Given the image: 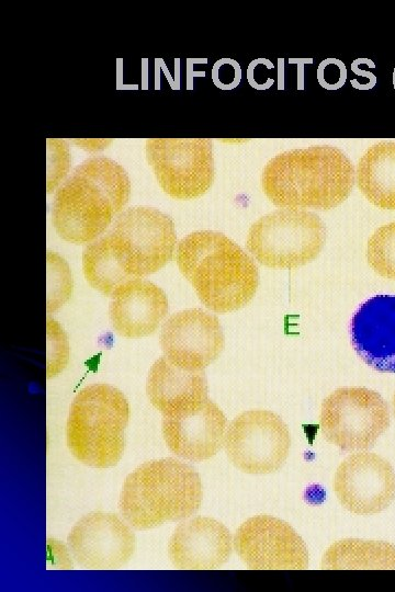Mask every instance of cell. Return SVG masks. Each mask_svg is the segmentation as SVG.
<instances>
[{
	"label": "cell",
	"mask_w": 395,
	"mask_h": 592,
	"mask_svg": "<svg viewBox=\"0 0 395 592\" xmlns=\"http://www.w3.org/2000/svg\"><path fill=\"white\" fill-rule=\"evenodd\" d=\"M354 183V168L342 150L315 145L281 152L268 161L261 186L281 208L331 209L345 202Z\"/></svg>",
	"instance_id": "1"
},
{
	"label": "cell",
	"mask_w": 395,
	"mask_h": 592,
	"mask_svg": "<svg viewBox=\"0 0 395 592\" xmlns=\"http://www.w3.org/2000/svg\"><path fill=\"white\" fill-rule=\"evenodd\" d=\"M129 194L131 182L121 164L106 157L88 158L55 194L54 228L70 243H91L121 214Z\"/></svg>",
	"instance_id": "2"
},
{
	"label": "cell",
	"mask_w": 395,
	"mask_h": 592,
	"mask_svg": "<svg viewBox=\"0 0 395 592\" xmlns=\"http://www.w3.org/2000/svg\"><path fill=\"white\" fill-rule=\"evenodd\" d=\"M176 261L202 304L218 314L246 306L259 286L255 261L222 232H191L178 243Z\"/></svg>",
	"instance_id": "3"
},
{
	"label": "cell",
	"mask_w": 395,
	"mask_h": 592,
	"mask_svg": "<svg viewBox=\"0 0 395 592\" xmlns=\"http://www.w3.org/2000/svg\"><path fill=\"white\" fill-rule=\"evenodd\" d=\"M203 499L202 480L190 465L168 457L146 462L125 479L119 509L137 530L193 515Z\"/></svg>",
	"instance_id": "4"
},
{
	"label": "cell",
	"mask_w": 395,
	"mask_h": 592,
	"mask_svg": "<svg viewBox=\"0 0 395 592\" xmlns=\"http://www.w3.org/2000/svg\"><path fill=\"white\" fill-rule=\"evenodd\" d=\"M129 405L124 394L108 384H92L74 398L66 424L70 453L80 463L108 468L116 465L125 447Z\"/></svg>",
	"instance_id": "5"
},
{
	"label": "cell",
	"mask_w": 395,
	"mask_h": 592,
	"mask_svg": "<svg viewBox=\"0 0 395 592\" xmlns=\"http://www.w3.org/2000/svg\"><path fill=\"white\" fill-rule=\"evenodd\" d=\"M326 227L315 213L282 208L260 217L250 227L246 246L255 259L273 269H294L317 258Z\"/></svg>",
	"instance_id": "6"
},
{
	"label": "cell",
	"mask_w": 395,
	"mask_h": 592,
	"mask_svg": "<svg viewBox=\"0 0 395 592\" xmlns=\"http://www.w3.org/2000/svg\"><path fill=\"white\" fill-rule=\"evenodd\" d=\"M388 425L386 401L377 391L365 387L338 388L320 407V432L342 451L371 447Z\"/></svg>",
	"instance_id": "7"
},
{
	"label": "cell",
	"mask_w": 395,
	"mask_h": 592,
	"mask_svg": "<svg viewBox=\"0 0 395 592\" xmlns=\"http://www.w3.org/2000/svg\"><path fill=\"white\" fill-rule=\"evenodd\" d=\"M108 234L127 273L136 280L159 271L176 250L173 220L153 207L125 209Z\"/></svg>",
	"instance_id": "8"
},
{
	"label": "cell",
	"mask_w": 395,
	"mask_h": 592,
	"mask_svg": "<svg viewBox=\"0 0 395 592\" xmlns=\"http://www.w3.org/2000/svg\"><path fill=\"white\" fill-rule=\"evenodd\" d=\"M146 158L162 191L176 200L205 194L214 181L212 140L208 138H150Z\"/></svg>",
	"instance_id": "9"
},
{
	"label": "cell",
	"mask_w": 395,
	"mask_h": 592,
	"mask_svg": "<svg viewBox=\"0 0 395 592\" xmlns=\"http://www.w3.org/2000/svg\"><path fill=\"white\" fill-rule=\"evenodd\" d=\"M224 446L228 459L239 470L253 475L271 474L285 463L291 434L276 413L253 409L241 412L229 423Z\"/></svg>",
	"instance_id": "10"
},
{
	"label": "cell",
	"mask_w": 395,
	"mask_h": 592,
	"mask_svg": "<svg viewBox=\"0 0 395 592\" xmlns=\"http://www.w3.org/2000/svg\"><path fill=\"white\" fill-rule=\"evenodd\" d=\"M234 547L251 569L294 570L308 566L302 537L285 521L268 514L246 520L237 530Z\"/></svg>",
	"instance_id": "11"
},
{
	"label": "cell",
	"mask_w": 395,
	"mask_h": 592,
	"mask_svg": "<svg viewBox=\"0 0 395 592\" xmlns=\"http://www.w3.org/2000/svg\"><path fill=\"white\" fill-rule=\"evenodd\" d=\"M340 504L359 515L376 514L395 499V471L374 453H356L338 466L332 481Z\"/></svg>",
	"instance_id": "12"
},
{
	"label": "cell",
	"mask_w": 395,
	"mask_h": 592,
	"mask_svg": "<svg viewBox=\"0 0 395 592\" xmlns=\"http://www.w3.org/2000/svg\"><path fill=\"white\" fill-rule=\"evenodd\" d=\"M159 340L167 360L189 371H203L224 349L219 320L199 308L171 315L161 328Z\"/></svg>",
	"instance_id": "13"
},
{
	"label": "cell",
	"mask_w": 395,
	"mask_h": 592,
	"mask_svg": "<svg viewBox=\"0 0 395 592\" xmlns=\"http://www.w3.org/2000/svg\"><path fill=\"white\" fill-rule=\"evenodd\" d=\"M75 560L89 569H117L133 556L136 539L114 513L91 512L82 516L67 538Z\"/></svg>",
	"instance_id": "14"
},
{
	"label": "cell",
	"mask_w": 395,
	"mask_h": 592,
	"mask_svg": "<svg viewBox=\"0 0 395 592\" xmlns=\"http://www.w3.org/2000/svg\"><path fill=\"white\" fill-rule=\"evenodd\" d=\"M351 343L372 368L395 373V295H376L362 303L350 322Z\"/></svg>",
	"instance_id": "15"
},
{
	"label": "cell",
	"mask_w": 395,
	"mask_h": 592,
	"mask_svg": "<svg viewBox=\"0 0 395 592\" xmlns=\"http://www.w3.org/2000/svg\"><path fill=\"white\" fill-rule=\"evenodd\" d=\"M227 430L221 408L208 398L196 409L173 418L163 417L161 432L168 448L192 462L206 460L224 445Z\"/></svg>",
	"instance_id": "16"
},
{
	"label": "cell",
	"mask_w": 395,
	"mask_h": 592,
	"mask_svg": "<svg viewBox=\"0 0 395 592\" xmlns=\"http://www.w3.org/2000/svg\"><path fill=\"white\" fill-rule=\"evenodd\" d=\"M233 543L223 523L196 516L176 527L168 543V556L178 569H216L228 561Z\"/></svg>",
	"instance_id": "17"
},
{
	"label": "cell",
	"mask_w": 395,
	"mask_h": 592,
	"mask_svg": "<svg viewBox=\"0 0 395 592\" xmlns=\"http://www.w3.org/2000/svg\"><path fill=\"white\" fill-rule=\"evenodd\" d=\"M146 391L163 417L173 418L199 408L207 399V383L203 371L178 367L163 355L150 367Z\"/></svg>",
	"instance_id": "18"
},
{
	"label": "cell",
	"mask_w": 395,
	"mask_h": 592,
	"mask_svg": "<svg viewBox=\"0 0 395 592\" xmlns=\"http://www.w3.org/2000/svg\"><path fill=\"white\" fill-rule=\"evenodd\" d=\"M168 314L165 292L149 281L137 280L121 288L110 305V319L117 334L137 339L154 333Z\"/></svg>",
	"instance_id": "19"
},
{
	"label": "cell",
	"mask_w": 395,
	"mask_h": 592,
	"mask_svg": "<svg viewBox=\"0 0 395 592\" xmlns=\"http://www.w3.org/2000/svg\"><path fill=\"white\" fill-rule=\"evenodd\" d=\"M356 179L370 203L382 209H395V141L369 147L358 162Z\"/></svg>",
	"instance_id": "20"
},
{
	"label": "cell",
	"mask_w": 395,
	"mask_h": 592,
	"mask_svg": "<svg viewBox=\"0 0 395 592\" xmlns=\"http://www.w3.org/2000/svg\"><path fill=\"white\" fill-rule=\"evenodd\" d=\"M323 569H395V545L383 540L341 539L328 547Z\"/></svg>",
	"instance_id": "21"
},
{
	"label": "cell",
	"mask_w": 395,
	"mask_h": 592,
	"mask_svg": "<svg viewBox=\"0 0 395 592\" xmlns=\"http://www.w3.org/2000/svg\"><path fill=\"white\" fill-rule=\"evenodd\" d=\"M82 270L87 282L105 296L113 297L121 288L137 281L126 272L108 235L86 247Z\"/></svg>",
	"instance_id": "22"
},
{
	"label": "cell",
	"mask_w": 395,
	"mask_h": 592,
	"mask_svg": "<svg viewBox=\"0 0 395 592\" xmlns=\"http://www.w3.org/2000/svg\"><path fill=\"white\" fill-rule=\"evenodd\" d=\"M366 260L379 275L395 281V221L381 226L371 236Z\"/></svg>",
	"instance_id": "23"
},
{
	"label": "cell",
	"mask_w": 395,
	"mask_h": 592,
	"mask_svg": "<svg viewBox=\"0 0 395 592\" xmlns=\"http://www.w3.org/2000/svg\"><path fill=\"white\" fill-rule=\"evenodd\" d=\"M47 310L55 311L71 294V274L66 261L56 252H47Z\"/></svg>",
	"instance_id": "24"
},
{
	"label": "cell",
	"mask_w": 395,
	"mask_h": 592,
	"mask_svg": "<svg viewBox=\"0 0 395 592\" xmlns=\"http://www.w3.org/2000/svg\"><path fill=\"white\" fill-rule=\"evenodd\" d=\"M70 164V152L66 140L47 139V192L50 193L66 177Z\"/></svg>",
	"instance_id": "25"
},
{
	"label": "cell",
	"mask_w": 395,
	"mask_h": 592,
	"mask_svg": "<svg viewBox=\"0 0 395 592\" xmlns=\"http://www.w3.org/2000/svg\"><path fill=\"white\" fill-rule=\"evenodd\" d=\"M347 69L345 64L336 58L323 60L317 69L319 84L328 90H336L345 84Z\"/></svg>",
	"instance_id": "26"
},
{
	"label": "cell",
	"mask_w": 395,
	"mask_h": 592,
	"mask_svg": "<svg viewBox=\"0 0 395 592\" xmlns=\"http://www.w3.org/2000/svg\"><path fill=\"white\" fill-rule=\"evenodd\" d=\"M241 77V70L233 59L223 58L215 62L212 70V78L216 87L227 90L235 88Z\"/></svg>",
	"instance_id": "27"
},
{
	"label": "cell",
	"mask_w": 395,
	"mask_h": 592,
	"mask_svg": "<svg viewBox=\"0 0 395 592\" xmlns=\"http://www.w3.org/2000/svg\"><path fill=\"white\" fill-rule=\"evenodd\" d=\"M393 411H394V415H395V394H394V397H393Z\"/></svg>",
	"instance_id": "28"
}]
</instances>
